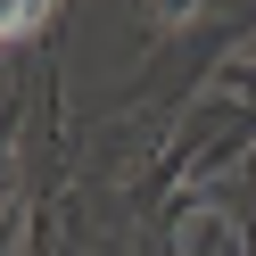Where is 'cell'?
<instances>
[{"instance_id": "6da1fadb", "label": "cell", "mask_w": 256, "mask_h": 256, "mask_svg": "<svg viewBox=\"0 0 256 256\" xmlns=\"http://www.w3.org/2000/svg\"><path fill=\"white\" fill-rule=\"evenodd\" d=\"M42 8H50V0H0V42H8V34H25Z\"/></svg>"}]
</instances>
